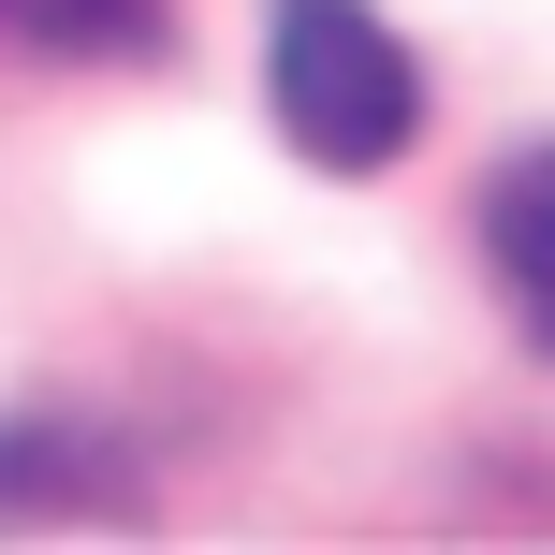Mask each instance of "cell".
I'll return each instance as SVG.
<instances>
[{"label":"cell","mask_w":555,"mask_h":555,"mask_svg":"<svg viewBox=\"0 0 555 555\" xmlns=\"http://www.w3.org/2000/svg\"><path fill=\"white\" fill-rule=\"evenodd\" d=\"M0 15H15L44 59H146L176 0H0Z\"/></svg>","instance_id":"cell-3"},{"label":"cell","mask_w":555,"mask_h":555,"mask_svg":"<svg viewBox=\"0 0 555 555\" xmlns=\"http://www.w3.org/2000/svg\"><path fill=\"white\" fill-rule=\"evenodd\" d=\"M482 263H498V293H512V336L555 365V146L482 176Z\"/></svg>","instance_id":"cell-2"},{"label":"cell","mask_w":555,"mask_h":555,"mask_svg":"<svg viewBox=\"0 0 555 555\" xmlns=\"http://www.w3.org/2000/svg\"><path fill=\"white\" fill-rule=\"evenodd\" d=\"M74 453H59V424H0V512H74Z\"/></svg>","instance_id":"cell-4"},{"label":"cell","mask_w":555,"mask_h":555,"mask_svg":"<svg viewBox=\"0 0 555 555\" xmlns=\"http://www.w3.org/2000/svg\"><path fill=\"white\" fill-rule=\"evenodd\" d=\"M263 117L322 176H380L424 132V59L365 0H263Z\"/></svg>","instance_id":"cell-1"}]
</instances>
